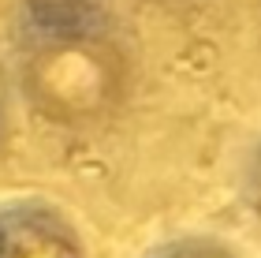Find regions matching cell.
Here are the masks:
<instances>
[{"label":"cell","instance_id":"cell-1","mask_svg":"<svg viewBox=\"0 0 261 258\" xmlns=\"http://www.w3.org/2000/svg\"><path fill=\"white\" fill-rule=\"evenodd\" d=\"M22 105L53 127H86L105 120L127 90V56L105 30L64 22L38 27L15 60Z\"/></svg>","mask_w":261,"mask_h":258},{"label":"cell","instance_id":"cell-2","mask_svg":"<svg viewBox=\"0 0 261 258\" xmlns=\"http://www.w3.org/2000/svg\"><path fill=\"white\" fill-rule=\"evenodd\" d=\"M0 258H90L67 209L45 198L0 202Z\"/></svg>","mask_w":261,"mask_h":258},{"label":"cell","instance_id":"cell-3","mask_svg":"<svg viewBox=\"0 0 261 258\" xmlns=\"http://www.w3.org/2000/svg\"><path fill=\"white\" fill-rule=\"evenodd\" d=\"M146 258H239L231 243H224L217 236H183V240H172L157 247Z\"/></svg>","mask_w":261,"mask_h":258},{"label":"cell","instance_id":"cell-4","mask_svg":"<svg viewBox=\"0 0 261 258\" xmlns=\"http://www.w3.org/2000/svg\"><path fill=\"white\" fill-rule=\"evenodd\" d=\"M41 27H64V22H79L93 0H19Z\"/></svg>","mask_w":261,"mask_h":258},{"label":"cell","instance_id":"cell-5","mask_svg":"<svg viewBox=\"0 0 261 258\" xmlns=\"http://www.w3.org/2000/svg\"><path fill=\"white\" fill-rule=\"evenodd\" d=\"M246 198H250L254 217L261 221V154L254 157V165H250V180H246Z\"/></svg>","mask_w":261,"mask_h":258}]
</instances>
